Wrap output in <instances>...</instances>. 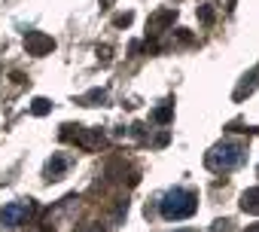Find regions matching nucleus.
Instances as JSON below:
<instances>
[{
  "instance_id": "nucleus-14",
  "label": "nucleus",
  "mask_w": 259,
  "mask_h": 232,
  "mask_svg": "<svg viewBox=\"0 0 259 232\" xmlns=\"http://www.w3.org/2000/svg\"><path fill=\"white\" fill-rule=\"evenodd\" d=\"M177 232H192V229H177Z\"/></svg>"
},
{
  "instance_id": "nucleus-10",
  "label": "nucleus",
  "mask_w": 259,
  "mask_h": 232,
  "mask_svg": "<svg viewBox=\"0 0 259 232\" xmlns=\"http://www.w3.org/2000/svg\"><path fill=\"white\" fill-rule=\"evenodd\" d=\"M49 110H52V104H49L46 98H34V104H31V113H34V116H46Z\"/></svg>"
},
{
  "instance_id": "nucleus-12",
  "label": "nucleus",
  "mask_w": 259,
  "mask_h": 232,
  "mask_svg": "<svg viewBox=\"0 0 259 232\" xmlns=\"http://www.w3.org/2000/svg\"><path fill=\"white\" fill-rule=\"evenodd\" d=\"M132 22V13H125V16H116V25H128Z\"/></svg>"
},
{
  "instance_id": "nucleus-8",
  "label": "nucleus",
  "mask_w": 259,
  "mask_h": 232,
  "mask_svg": "<svg viewBox=\"0 0 259 232\" xmlns=\"http://www.w3.org/2000/svg\"><path fill=\"white\" fill-rule=\"evenodd\" d=\"M171 116H174V107H171V104H165V107L153 110V120H156V123H162V126H165V123H171Z\"/></svg>"
},
{
  "instance_id": "nucleus-11",
  "label": "nucleus",
  "mask_w": 259,
  "mask_h": 232,
  "mask_svg": "<svg viewBox=\"0 0 259 232\" xmlns=\"http://www.w3.org/2000/svg\"><path fill=\"white\" fill-rule=\"evenodd\" d=\"M198 16H201V22H213V10H210V7H201Z\"/></svg>"
},
{
  "instance_id": "nucleus-9",
  "label": "nucleus",
  "mask_w": 259,
  "mask_h": 232,
  "mask_svg": "<svg viewBox=\"0 0 259 232\" xmlns=\"http://www.w3.org/2000/svg\"><path fill=\"white\" fill-rule=\"evenodd\" d=\"M98 101H101V104L107 101V92H104V89H95V92H89V95L82 98V104H85V107H95Z\"/></svg>"
},
{
  "instance_id": "nucleus-2",
  "label": "nucleus",
  "mask_w": 259,
  "mask_h": 232,
  "mask_svg": "<svg viewBox=\"0 0 259 232\" xmlns=\"http://www.w3.org/2000/svg\"><path fill=\"white\" fill-rule=\"evenodd\" d=\"M241 162H244V147L241 144H217L207 153V168H213V171H229Z\"/></svg>"
},
{
  "instance_id": "nucleus-6",
  "label": "nucleus",
  "mask_w": 259,
  "mask_h": 232,
  "mask_svg": "<svg viewBox=\"0 0 259 232\" xmlns=\"http://www.w3.org/2000/svg\"><path fill=\"white\" fill-rule=\"evenodd\" d=\"M241 208H244L247 214H259V186H253V189H247V192L241 196Z\"/></svg>"
},
{
  "instance_id": "nucleus-7",
  "label": "nucleus",
  "mask_w": 259,
  "mask_h": 232,
  "mask_svg": "<svg viewBox=\"0 0 259 232\" xmlns=\"http://www.w3.org/2000/svg\"><path fill=\"white\" fill-rule=\"evenodd\" d=\"M168 22H174V10H165V13H156V16L150 19V31H153V34H159V31H162V28H165Z\"/></svg>"
},
{
  "instance_id": "nucleus-1",
  "label": "nucleus",
  "mask_w": 259,
  "mask_h": 232,
  "mask_svg": "<svg viewBox=\"0 0 259 232\" xmlns=\"http://www.w3.org/2000/svg\"><path fill=\"white\" fill-rule=\"evenodd\" d=\"M195 208H198V196L192 189H171L159 202V211L165 220H186L195 214Z\"/></svg>"
},
{
  "instance_id": "nucleus-3",
  "label": "nucleus",
  "mask_w": 259,
  "mask_h": 232,
  "mask_svg": "<svg viewBox=\"0 0 259 232\" xmlns=\"http://www.w3.org/2000/svg\"><path fill=\"white\" fill-rule=\"evenodd\" d=\"M25 49H28V55H46V52L55 49V40H52L49 34H43V31H28Z\"/></svg>"
},
{
  "instance_id": "nucleus-4",
  "label": "nucleus",
  "mask_w": 259,
  "mask_h": 232,
  "mask_svg": "<svg viewBox=\"0 0 259 232\" xmlns=\"http://www.w3.org/2000/svg\"><path fill=\"white\" fill-rule=\"evenodd\" d=\"M28 211H31L28 202H13V205H7L4 211H0V226H19V223L28 217Z\"/></svg>"
},
{
  "instance_id": "nucleus-5",
  "label": "nucleus",
  "mask_w": 259,
  "mask_h": 232,
  "mask_svg": "<svg viewBox=\"0 0 259 232\" xmlns=\"http://www.w3.org/2000/svg\"><path fill=\"white\" fill-rule=\"evenodd\" d=\"M67 165H70V159H64V156L49 159V162H46V174H49V180H58V177L67 171Z\"/></svg>"
},
{
  "instance_id": "nucleus-13",
  "label": "nucleus",
  "mask_w": 259,
  "mask_h": 232,
  "mask_svg": "<svg viewBox=\"0 0 259 232\" xmlns=\"http://www.w3.org/2000/svg\"><path fill=\"white\" fill-rule=\"evenodd\" d=\"M244 232H259V223H253V226H247Z\"/></svg>"
}]
</instances>
